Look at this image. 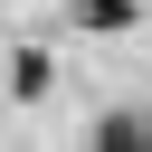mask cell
Listing matches in <instances>:
<instances>
[{
	"mask_svg": "<svg viewBox=\"0 0 152 152\" xmlns=\"http://www.w3.org/2000/svg\"><path fill=\"white\" fill-rule=\"evenodd\" d=\"M10 86H19V95H38V86H48V57H38V48H19V66H10Z\"/></svg>",
	"mask_w": 152,
	"mask_h": 152,
	"instance_id": "3957f363",
	"label": "cell"
},
{
	"mask_svg": "<svg viewBox=\"0 0 152 152\" xmlns=\"http://www.w3.org/2000/svg\"><path fill=\"white\" fill-rule=\"evenodd\" d=\"M95 152H152V124L114 114V124H95Z\"/></svg>",
	"mask_w": 152,
	"mask_h": 152,
	"instance_id": "6da1fadb",
	"label": "cell"
},
{
	"mask_svg": "<svg viewBox=\"0 0 152 152\" xmlns=\"http://www.w3.org/2000/svg\"><path fill=\"white\" fill-rule=\"evenodd\" d=\"M86 28H133V0H86Z\"/></svg>",
	"mask_w": 152,
	"mask_h": 152,
	"instance_id": "7a4b0ae2",
	"label": "cell"
}]
</instances>
